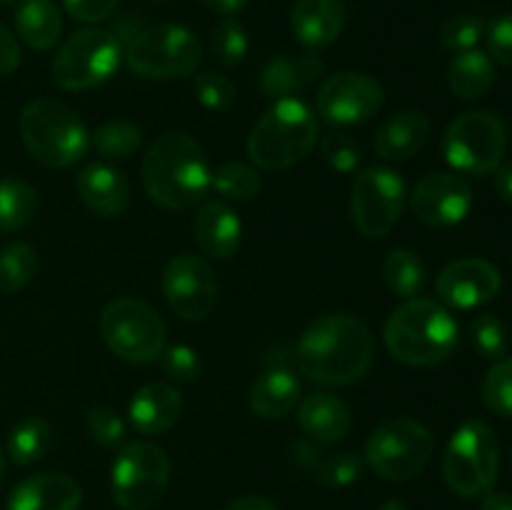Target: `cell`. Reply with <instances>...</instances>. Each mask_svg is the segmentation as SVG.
I'll list each match as a JSON object with an SVG mask.
<instances>
[{
	"label": "cell",
	"instance_id": "46",
	"mask_svg": "<svg viewBox=\"0 0 512 510\" xmlns=\"http://www.w3.org/2000/svg\"><path fill=\"white\" fill-rule=\"evenodd\" d=\"M20 65V45L15 35L0 23V78L18 70Z\"/></svg>",
	"mask_w": 512,
	"mask_h": 510
},
{
	"label": "cell",
	"instance_id": "45",
	"mask_svg": "<svg viewBox=\"0 0 512 510\" xmlns=\"http://www.w3.org/2000/svg\"><path fill=\"white\" fill-rule=\"evenodd\" d=\"M485 38H488L490 58H495L498 63L510 65L512 68V15L495 20V23L485 30Z\"/></svg>",
	"mask_w": 512,
	"mask_h": 510
},
{
	"label": "cell",
	"instance_id": "2",
	"mask_svg": "<svg viewBox=\"0 0 512 510\" xmlns=\"http://www.w3.org/2000/svg\"><path fill=\"white\" fill-rule=\"evenodd\" d=\"M210 173L205 150L183 130L158 135L143 158L145 193L168 210L198 205L210 190Z\"/></svg>",
	"mask_w": 512,
	"mask_h": 510
},
{
	"label": "cell",
	"instance_id": "48",
	"mask_svg": "<svg viewBox=\"0 0 512 510\" xmlns=\"http://www.w3.org/2000/svg\"><path fill=\"white\" fill-rule=\"evenodd\" d=\"M495 188H498L500 198L512 205V163L498 165V170H495Z\"/></svg>",
	"mask_w": 512,
	"mask_h": 510
},
{
	"label": "cell",
	"instance_id": "3",
	"mask_svg": "<svg viewBox=\"0 0 512 510\" xmlns=\"http://www.w3.org/2000/svg\"><path fill=\"white\" fill-rule=\"evenodd\" d=\"M385 345L405 365L443 363L458 348V323L445 305L413 298L393 310L385 323Z\"/></svg>",
	"mask_w": 512,
	"mask_h": 510
},
{
	"label": "cell",
	"instance_id": "20",
	"mask_svg": "<svg viewBox=\"0 0 512 510\" xmlns=\"http://www.w3.org/2000/svg\"><path fill=\"white\" fill-rule=\"evenodd\" d=\"M193 235L198 248L215 260H228L238 253L243 223L228 203L208 200L195 210Z\"/></svg>",
	"mask_w": 512,
	"mask_h": 510
},
{
	"label": "cell",
	"instance_id": "12",
	"mask_svg": "<svg viewBox=\"0 0 512 510\" xmlns=\"http://www.w3.org/2000/svg\"><path fill=\"white\" fill-rule=\"evenodd\" d=\"M508 135L503 120L490 110H470L448 125L443 138L445 160L463 175H490L503 165Z\"/></svg>",
	"mask_w": 512,
	"mask_h": 510
},
{
	"label": "cell",
	"instance_id": "41",
	"mask_svg": "<svg viewBox=\"0 0 512 510\" xmlns=\"http://www.w3.org/2000/svg\"><path fill=\"white\" fill-rule=\"evenodd\" d=\"M85 425H88L90 438L103 448H115L123 443L125 438V423L115 410L105 408V405H95L85 415Z\"/></svg>",
	"mask_w": 512,
	"mask_h": 510
},
{
	"label": "cell",
	"instance_id": "27",
	"mask_svg": "<svg viewBox=\"0 0 512 510\" xmlns=\"http://www.w3.org/2000/svg\"><path fill=\"white\" fill-rule=\"evenodd\" d=\"M15 28L25 45L50 50L63 33V18L53 0H20L15 8Z\"/></svg>",
	"mask_w": 512,
	"mask_h": 510
},
{
	"label": "cell",
	"instance_id": "47",
	"mask_svg": "<svg viewBox=\"0 0 512 510\" xmlns=\"http://www.w3.org/2000/svg\"><path fill=\"white\" fill-rule=\"evenodd\" d=\"M225 510H278V508H275L273 500L263 498V495H243V498L225 505Z\"/></svg>",
	"mask_w": 512,
	"mask_h": 510
},
{
	"label": "cell",
	"instance_id": "35",
	"mask_svg": "<svg viewBox=\"0 0 512 510\" xmlns=\"http://www.w3.org/2000/svg\"><path fill=\"white\" fill-rule=\"evenodd\" d=\"M363 458L355 453H348V450H343V453H320L318 460H315V465L310 468V473L315 475V480L318 483H323L325 488H348V485H353L355 480H360V475H363Z\"/></svg>",
	"mask_w": 512,
	"mask_h": 510
},
{
	"label": "cell",
	"instance_id": "6",
	"mask_svg": "<svg viewBox=\"0 0 512 510\" xmlns=\"http://www.w3.org/2000/svg\"><path fill=\"white\" fill-rule=\"evenodd\" d=\"M500 470L498 440L483 420H468L450 438L443 455V478L460 498H478L493 490Z\"/></svg>",
	"mask_w": 512,
	"mask_h": 510
},
{
	"label": "cell",
	"instance_id": "43",
	"mask_svg": "<svg viewBox=\"0 0 512 510\" xmlns=\"http://www.w3.org/2000/svg\"><path fill=\"white\" fill-rule=\"evenodd\" d=\"M323 155L328 160L330 168L340 170V173H353L360 165L363 150L360 143L350 133H330L323 138Z\"/></svg>",
	"mask_w": 512,
	"mask_h": 510
},
{
	"label": "cell",
	"instance_id": "51",
	"mask_svg": "<svg viewBox=\"0 0 512 510\" xmlns=\"http://www.w3.org/2000/svg\"><path fill=\"white\" fill-rule=\"evenodd\" d=\"M378 510H410V508L405 503H400V500H388V503L380 505Z\"/></svg>",
	"mask_w": 512,
	"mask_h": 510
},
{
	"label": "cell",
	"instance_id": "42",
	"mask_svg": "<svg viewBox=\"0 0 512 510\" xmlns=\"http://www.w3.org/2000/svg\"><path fill=\"white\" fill-rule=\"evenodd\" d=\"M160 368L175 383H193L200 375V358L188 345H165L160 353Z\"/></svg>",
	"mask_w": 512,
	"mask_h": 510
},
{
	"label": "cell",
	"instance_id": "10",
	"mask_svg": "<svg viewBox=\"0 0 512 510\" xmlns=\"http://www.w3.org/2000/svg\"><path fill=\"white\" fill-rule=\"evenodd\" d=\"M435 440L423 423L413 418H390L370 433L365 463L385 480L418 478L430 463Z\"/></svg>",
	"mask_w": 512,
	"mask_h": 510
},
{
	"label": "cell",
	"instance_id": "36",
	"mask_svg": "<svg viewBox=\"0 0 512 510\" xmlns=\"http://www.w3.org/2000/svg\"><path fill=\"white\" fill-rule=\"evenodd\" d=\"M210 45H213L215 60H218L220 65H225V68H235V65L243 63L250 48L243 25L233 18H223L215 25Z\"/></svg>",
	"mask_w": 512,
	"mask_h": 510
},
{
	"label": "cell",
	"instance_id": "44",
	"mask_svg": "<svg viewBox=\"0 0 512 510\" xmlns=\"http://www.w3.org/2000/svg\"><path fill=\"white\" fill-rule=\"evenodd\" d=\"M120 0H63L65 13L78 23H100L118 10Z\"/></svg>",
	"mask_w": 512,
	"mask_h": 510
},
{
	"label": "cell",
	"instance_id": "13",
	"mask_svg": "<svg viewBox=\"0 0 512 510\" xmlns=\"http://www.w3.org/2000/svg\"><path fill=\"white\" fill-rule=\"evenodd\" d=\"M405 180L398 170L375 165L355 175L350 213L360 235L365 238H385L405 210Z\"/></svg>",
	"mask_w": 512,
	"mask_h": 510
},
{
	"label": "cell",
	"instance_id": "17",
	"mask_svg": "<svg viewBox=\"0 0 512 510\" xmlns=\"http://www.w3.org/2000/svg\"><path fill=\"white\" fill-rule=\"evenodd\" d=\"M498 268L483 258H460L445 265L438 275V295L445 305L473 310L490 303L500 293Z\"/></svg>",
	"mask_w": 512,
	"mask_h": 510
},
{
	"label": "cell",
	"instance_id": "18",
	"mask_svg": "<svg viewBox=\"0 0 512 510\" xmlns=\"http://www.w3.org/2000/svg\"><path fill=\"white\" fill-rule=\"evenodd\" d=\"M75 193L100 218H118L130 205V183L123 170L108 163H90L75 178Z\"/></svg>",
	"mask_w": 512,
	"mask_h": 510
},
{
	"label": "cell",
	"instance_id": "33",
	"mask_svg": "<svg viewBox=\"0 0 512 510\" xmlns=\"http://www.w3.org/2000/svg\"><path fill=\"white\" fill-rule=\"evenodd\" d=\"M38 273V250L28 243H13L0 250V290L18 293Z\"/></svg>",
	"mask_w": 512,
	"mask_h": 510
},
{
	"label": "cell",
	"instance_id": "52",
	"mask_svg": "<svg viewBox=\"0 0 512 510\" xmlns=\"http://www.w3.org/2000/svg\"><path fill=\"white\" fill-rule=\"evenodd\" d=\"M3 475H5V455L0 450V483H3Z\"/></svg>",
	"mask_w": 512,
	"mask_h": 510
},
{
	"label": "cell",
	"instance_id": "28",
	"mask_svg": "<svg viewBox=\"0 0 512 510\" xmlns=\"http://www.w3.org/2000/svg\"><path fill=\"white\" fill-rule=\"evenodd\" d=\"M448 85L460 100H480L495 85L493 58L473 48L458 53L448 68Z\"/></svg>",
	"mask_w": 512,
	"mask_h": 510
},
{
	"label": "cell",
	"instance_id": "1",
	"mask_svg": "<svg viewBox=\"0 0 512 510\" xmlns=\"http://www.w3.org/2000/svg\"><path fill=\"white\" fill-rule=\"evenodd\" d=\"M373 335L345 313L320 315L305 328L295 348V363L305 378L340 388L368 375L373 365Z\"/></svg>",
	"mask_w": 512,
	"mask_h": 510
},
{
	"label": "cell",
	"instance_id": "53",
	"mask_svg": "<svg viewBox=\"0 0 512 510\" xmlns=\"http://www.w3.org/2000/svg\"><path fill=\"white\" fill-rule=\"evenodd\" d=\"M155 3H163V0H155Z\"/></svg>",
	"mask_w": 512,
	"mask_h": 510
},
{
	"label": "cell",
	"instance_id": "8",
	"mask_svg": "<svg viewBox=\"0 0 512 510\" xmlns=\"http://www.w3.org/2000/svg\"><path fill=\"white\" fill-rule=\"evenodd\" d=\"M123 60V43L108 28H83L70 35L55 53L50 78L58 88L90 90L115 75Z\"/></svg>",
	"mask_w": 512,
	"mask_h": 510
},
{
	"label": "cell",
	"instance_id": "4",
	"mask_svg": "<svg viewBox=\"0 0 512 510\" xmlns=\"http://www.w3.org/2000/svg\"><path fill=\"white\" fill-rule=\"evenodd\" d=\"M318 140V118L300 98L275 100L255 123L248 155L263 170H288L310 155Z\"/></svg>",
	"mask_w": 512,
	"mask_h": 510
},
{
	"label": "cell",
	"instance_id": "22",
	"mask_svg": "<svg viewBox=\"0 0 512 510\" xmlns=\"http://www.w3.org/2000/svg\"><path fill=\"white\" fill-rule=\"evenodd\" d=\"M183 413V398L170 383H148L133 395L128 420L140 435H163L173 428Z\"/></svg>",
	"mask_w": 512,
	"mask_h": 510
},
{
	"label": "cell",
	"instance_id": "5",
	"mask_svg": "<svg viewBox=\"0 0 512 510\" xmlns=\"http://www.w3.org/2000/svg\"><path fill=\"white\" fill-rule=\"evenodd\" d=\"M23 145L48 168H70L90 150V133L70 105L55 98H35L18 118Z\"/></svg>",
	"mask_w": 512,
	"mask_h": 510
},
{
	"label": "cell",
	"instance_id": "16",
	"mask_svg": "<svg viewBox=\"0 0 512 510\" xmlns=\"http://www.w3.org/2000/svg\"><path fill=\"white\" fill-rule=\"evenodd\" d=\"M415 218L433 228H450L468 218L473 208V190L455 173H428L415 183L410 193Z\"/></svg>",
	"mask_w": 512,
	"mask_h": 510
},
{
	"label": "cell",
	"instance_id": "7",
	"mask_svg": "<svg viewBox=\"0 0 512 510\" xmlns=\"http://www.w3.org/2000/svg\"><path fill=\"white\" fill-rule=\"evenodd\" d=\"M100 333L105 345L125 363H153L168 345V328L158 310L128 295L105 305Z\"/></svg>",
	"mask_w": 512,
	"mask_h": 510
},
{
	"label": "cell",
	"instance_id": "26",
	"mask_svg": "<svg viewBox=\"0 0 512 510\" xmlns=\"http://www.w3.org/2000/svg\"><path fill=\"white\" fill-rule=\"evenodd\" d=\"M300 400V380L288 368H270L250 385L248 405L265 420L285 418Z\"/></svg>",
	"mask_w": 512,
	"mask_h": 510
},
{
	"label": "cell",
	"instance_id": "38",
	"mask_svg": "<svg viewBox=\"0 0 512 510\" xmlns=\"http://www.w3.org/2000/svg\"><path fill=\"white\" fill-rule=\"evenodd\" d=\"M485 35V23L478 15H455L440 25V43L453 53H465V50L478 48Z\"/></svg>",
	"mask_w": 512,
	"mask_h": 510
},
{
	"label": "cell",
	"instance_id": "31",
	"mask_svg": "<svg viewBox=\"0 0 512 510\" xmlns=\"http://www.w3.org/2000/svg\"><path fill=\"white\" fill-rule=\"evenodd\" d=\"M383 275L388 288L393 290L398 298L413 300L418 298L425 288V265L413 250H390L388 258H385L383 263Z\"/></svg>",
	"mask_w": 512,
	"mask_h": 510
},
{
	"label": "cell",
	"instance_id": "11",
	"mask_svg": "<svg viewBox=\"0 0 512 510\" xmlns=\"http://www.w3.org/2000/svg\"><path fill=\"white\" fill-rule=\"evenodd\" d=\"M170 483V458L160 445L135 440L120 448L110 470L113 500L123 510H150Z\"/></svg>",
	"mask_w": 512,
	"mask_h": 510
},
{
	"label": "cell",
	"instance_id": "29",
	"mask_svg": "<svg viewBox=\"0 0 512 510\" xmlns=\"http://www.w3.org/2000/svg\"><path fill=\"white\" fill-rule=\"evenodd\" d=\"M38 213V193L18 178L0 180V233L25 228Z\"/></svg>",
	"mask_w": 512,
	"mask_h": 510
},
{
	"label": "cell",
	"instance_id": "24",
	"mask_svg": "<svg viewBox=\"0 0 512 510\" xmlns=\"http://www.w3.org/2000/svg\"><path fill=\"white\" fill-rule=\"evenodd\" d=\"M430 138V120L420 110H403L380 125L375 133V153L390 163H403L418 155Z\"/></svg>",
	"mask_w": 512,
	"mask_h": 510
},
{
	"label": "cell",
	"instance_id": "14",
	"mask_svg": "<svg viewBox=\"0 0 512 510\" xmlns=\"http://www.w3.org/2000/svg\"><path fill=\"white\" fill-rule=\"evenodd\" d=\"M163 295L170 310L188 323H200L218 303V280L213 268L198 255H175L163 273Z\"/></svg>",
	"mask_w": 512,
	"mask_h": 510
},
{
	"label": "cell",
	"instance_id": "39",
	"mask_svg": "<svg viewBox=\"0 0 512 510\" xmlns=\"http://www.w3.org/2000/svg\"><path fill=\"white\" fill-rule=\"evenodd\" d=\"M470 335H473L475 350L483 358L503 360L508 355V333H505V325L495 315H478L470 325Z\"/></svg>",
	"mask_w": 512,
	"mask_h": 510
},
{
	"label": "cell",
	"instance_id": "25",
	"mask_svg": "<svg viewBox=\"0 0 512 510\" xmlns=\"http://www.w3.org/2000/svg\"><path fill=\"white\" fill-rule=\"evenodd\" d=\"M320 75H323V60L318 55H300V58L275 55L260 70L258 85L268 98L283 100L303 93Z\"/></svg>",
	"mask_w": 512,
	"mask_h": 510
},
{
	"label": "cell",
	"instance_id": "9",
	"mask_svg": "<svg viewBox=\"0 0 512 510\" xmlns=\"http://www.w3.org/2000/svg\"><path fill=\"white\" fill-rule=\"evenodd\" d=\"M128 68L150 80L185 78L203 60V45L188 28L175 23L148 25L123 50Z\"/></svg>",
	"mask_w": 512,
	"mask_h": 510
},
{
	"label": "cell",
	"instance_id": "15",
	"mask_svg": "<svg viewBox=\"0 0 512 510\" xmlns=\"http://www.w3.org/2000/svg\"><path fill=\"white\" fill-rule=\"evenodd\" d=\"M318 113L333 125L368 123L385 103L383 85L365 73L340 70L318 88Z\"/></svg>",
	"mask_w": 512,
	"mask_h": 510
},
{
	"label": "cell",
	"instance_id": "32",
	"mask_svg": "<svg viewBox=\"0 0 512 510\" xmlns=\"http://www.w3.org/2000/svg\"><path fill=\"white\" fill-rule=\"evenodd\" d=\"M140 143H143V133L135 123L130 120H105L98 128L90 133V145L98 150L100 155L113 160H125L130 155L138 153Z\"/></svg>",
	"mask_w": 512,
	"mask_h": 510
},
{
	"label": "cell",
	"instance_id": "19",
	"mask_svg": "<svg viewBox=\"0 0 512 510\" xmlns=\"http://www.w3.org/2000/svg\"><path fill=\"white\" fill-rule=\"evenodd\" d=\"M83 490L65 473H35L20 480L8 498V510H78Z\"/></svg>",
	"mask_w": 512,
	"mask_h": 510
},
{
	"label": "cell",
	"instance_id": "49",
	"mask_svg": "<svg viewBox=\"0 0 512 510\" xmlns=\"http://www.w3.org/2000/svg\"><path fill=\"white\" fill-rule=\"evenodd\" d=\"M200 3L205 5V8L215 10V13L225 15V18H230V15L240 13V10L248 5V0H200Z\"/></svg>",
	"mask_w": 512,
	"mask_h": 510
},
{
	"label": "cell",
	"instance_id": "37",
	"mask_svg": "<svg viewBox=\"0 0 512 510\" xmlns=\"http://www.w3.org/2000/svg\"><path fill=\"white\" fill-rule=\"evenodd\" d=\"M483 400L495 415L512 418V358H503L488 370L483 383Z\"/></svg>",
	"mask_w": 512,
	"mask_h": 510
},
{
	"label": "cell",
	"instance_id": "50",
	"mask_svg": "<svg viewBox=\"0 0 512 510\" xmlns=\"http://www.w3.org/2000/svg\"><path fill=\"white\" fill-rule=\"evenodd\" d=\"M480 510H512V495L490 490V493H485L483 508Z\"/></svg>",
	"mask_w": 512,
	"mask_h": 510
},
{
	"label": "cell",
	"instance_id": "34",
	"mask_svg": "<svg viewBox=\"0 0 512 510\" xmlns=\"http://www.w3.org/2000/svg\"><path fill=\"white\" fill-rule=\"evenodd\" d=\"M210 188H215L220 195L230 200H250L260 193L263 180H260L258 170L253 165L230 160V163L218 165L210 173Z\"/></svg>",
	"mask_w": 512,
	"mask_h": 510
},
{
	"label": "cell",
	"instance_id": "40",
	"mask_svg": "<svg viewBox=\"0 0 512 510\" xmlns=\"http://www.w3.org/2000/svg\"><path fill=\"white\" fill-rule=\"evenodd\" d=\"M195 95L208 110H228L235 103V85L228 75L205 70L195 75Z\"/></svg>",
	"mask_w": 512,
	"mask_h": 510
},
{
	"label": "cell",
	"instance_id": "21",
	"mask_svg": "<svg viewBox=\"0 0 512 510\" xmlns=\"http://www.w3.org/2000/svg\"><path fill=\"white\" fill-rule=\"evenodd\" d=\"M345 25L343 0H295L290 30L308 50H323L338 40Z\"/></svg>",
	"mask_w": 512,
	"mask_h": 510
},
{
	"label": "cell",
	"instance_id": "30",
	"mask_svg": "<svg viewBox=\"0 0 512 510\" xmlns=\"http://www.w3.org/2000/svg\"><path fill=\"white\" fill-rule=\"evenodd\" d=\"M53 448V430L43 418H23L8 435V458L15 465H33Z\"/></svg>",
	"mask_w": 512,
	"mask_h": 510
},
{
	"label": "cell",
	"instance_id": "23",
	"mask_svg": "<svg viewBox=\"0 0 512 510\" xmlns=\"http://www.w3.org/2000/svg\"><path fill=\"white\" fill-rule=\"evenodd\" d=\"M298 425L313 443H338L353 428V415L338 395L313 393L298 405Z\"/></svg>",
	"mask_w": 512,
	"mask_h": 510
}]
</instances>
